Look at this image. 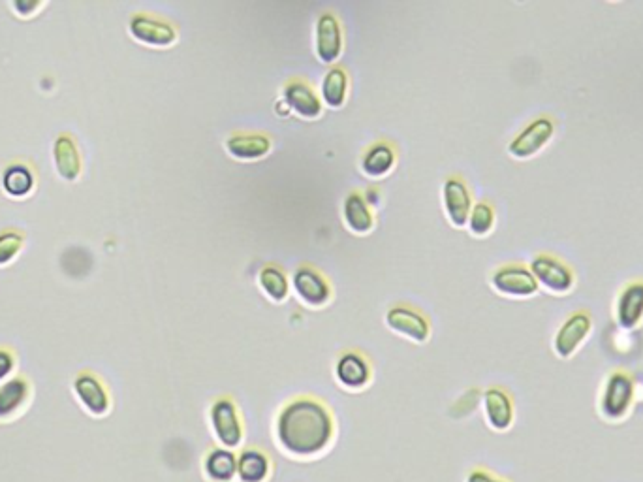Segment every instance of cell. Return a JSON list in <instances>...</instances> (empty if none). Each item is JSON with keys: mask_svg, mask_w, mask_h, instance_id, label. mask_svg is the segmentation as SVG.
<instances>
[{"mask_svg": "<svg viewBox=\"0 0 643 482\" xmlns=\"http://www.w3.org/2000/svg\"><path fill=\"white\" fill-rule=\"evenodd\" d=\"M260 285L262 289L266 292L267 296L273 300V302H283L284 298L288 296L290 292V285H288V277L284 274L281 268L277 266H266L262 268L260 272Z\"/></svg>", "mask_w": 643, "mask_h": 482, "instance_id": "4316f807", "label": "cell"}, {"mask_svg": "<svg viewBox=\"0 0 643 482\" xmlns=\"http://www.w3.org/2000/svg\"><path fill=\"white\" fill-rule=\"evenodd\" d=\"M284 104L294 112L314 119L322 113V100L313 87L303 80H288L283 89Z\"/></svg>", "mask_w": 643, "mask_h": 482, "instance_id": "d6986e66", "label": "cell"}, {"mask_svg": "<svg viewBox=\"0 0 643 482\" xmlns=\"http://www.w3.org/2000/svg\"><path fill=\"white\" fill-rule=\"evenodd\" d=\"M495 225V209L487 202H478L472 206L471 217H469V228L476 236H486Z\"/></svg>", "mask_w": 643, "mask_h": 482, "instance_id": "83f0119b", "label": "cell"}, {"mask_svg": "<svg viewBox=\"0 0 643 482\" xmlns=\"http://www.w3.org/2000/svg\"><path fill=\"white\" fill-rule=\"evenodd\" d=\"M337 422L328 403L309 394L284 403L275 418V445L296 462H314L330 452Z\"/></svg>", "mask_w": 643, "mask_h": 482, "instance_id": "6da1fadb", "label": "cell"}, {"mask_svg": "<svg viewBox=\"0 0 643 482\" xmlns=\"http://www.w3.org/2000/svg\"><path fill=\"white\" fill-rule=\"evenodd\" d=\"M395 149L388 142L371 145L361 157V170L371 177L386 176L393 168Z\"/></svg>", "mask_w": 643, "mask_h": 482, "instance_id": "cb8c5ba5", "label": "cell"}, {"mask_svg": "<svg viewBox=\"0 0 643 482\" xmlns=\"http://www.w3.org/2000/svg\"><path fill=\"white\" fill-rule=\"evenodd\" d=\"M292 285L299 298L311 306H322L330 300L331 289L326 277L311 266H299L292 275Z\"/></svg>", "mask_w": 643, "mask_h": 482, "instance_id": "2e32d148", "label": "cell"}, {"mask_svg": "<svg viewBox=\"0 0 643 482\" xmlns=\"http://www.w3.org/2000/svg\"><path fill=\"white\" fill-rule=\"evenodd\" d=\"M343 215H345L346 225L358 234L369 232L375 223L371 206L367 204L365 196H361L360 193H350L346 196Z\"/></svg>", "mask_w": 643, "mask_h": 482, "instance_id": "603a6c76", "label": "cell"}, {"mask_svg": "<svg viewBox=\"0 0 643 482\" xmlns=\"http://www.w3.org/2000/svg\"><path fill=\"white\" fill-rule=\"evenodd\" d=\"M643 319V281H632L617 298V322L625 330H634Z\"/></svg>", "mask_w": 643, "mask_h": 482, "instance_id": "ffe728a7", "label": "cell"}, {"mask_svg": "<svg viewBox=\"0 0 643 482\" xmlns=\"http://www.w3.org/2000/svg\"><path fill=\"white\" fill-rule=\"evenodd\" d=\"M491 283L502 294L518 298L533 296L540 287L533 272L521 264H506L497 268L491 275Z\"/></svg>", "mask_w": 643, "mask_h": 482, "instance_id": "ba28073f", "label": "cell"}, {"mask_svg": "<svg viewBox=\"0 0 643 482\" xmlns=\"http://www.w3.org/2000/svg\"><path fill=\"white\" fill-rule=\"evenodd\" d=\"M484 415L487 426L495 432H508L514 426V400L502 386H489L484 392Z\"/></svg>", "mask_w": 643, "mask_h": 482, "instance_id": "7c38bea8", "label": "cell"}, {"mask_svg": "<svg viewBox=\"0 0 643 482\" xmlns=\"http://www.w3.org/2000/svg\"><path fill=\"white\" fill-rule=\"evenodd\" d=\"M53 157H55V166H57V172L61 174V177H64L66 181L78 179L81 174V157H79L78 145L68 134H63L55 140Z\"/></svg>", "mask_w": 643, "mask_h": 482, "instance_id": "7402d4cb", "label": "cell"}, {"mask_svg": "<svg viewBox=\"0 0 643 482\" xmlns=\"http://www.w3.org/2000/svg\"><path fill=\"white\" fill-rule=\"evenodd\" d=\"M465 482H512V481H510V479H506V477H502V475H499V473H495V471H491V469H487V467L476 466V467H472V469H469V471H467V475H465Z\"/></svg>", "mask_w": 643, "mask_h": 482, "instance_id": "f546056e", "label": "cell"}, {"mask_svg": "<svg viewBox=\"0 0 643 482\" xmlns=\"http://www.w3.org/2000/svg\"><path fill=\"white\" fill-rule=\"evenodd\" d=\"M74 394L78 396L83 409L93 417H106L111 411L108 386L91 371H83L74 379Z\"/></svg>", "mask_w": 643, "mask_h": 482, "instance_id": "5b68a950", "label": "cell"}, {"mask_svg": "<svg viewBox=\"0 0 643 482\" xmlns=\"http://www.w3.org/2000/svg\"><path fill=\"white\" fill-rule=\"evenodd\" d=\"M553 132L555 123L549 117H536L514 136V140L508 144V151L516 159H529L548 144Z\"/></svg>", "mask_w": 643, "mask_h": 482, "instance_id": "8992f818", "label": "cell"}, {"mask_svg": "<svg viewBox=\"0 0 643 482\" xmlns=\"http://www.w3.org/2000/svg\"><path fill=\"white\" fill-rule=\"evenodd\" d=\"M202 477L205 482H236L237 452L224 447H211L202 456Z\"/></svg>", "mask_w": 643, "mask_h": 482, "instance_id": "e0dca14e", "label": "cell"}, {"mask_svg": "<svg viewBox=\"0 0 643 482\" xmlns=\"http://www.w3.org/2000/svg\"><path fill=\"white\" fill-rule=\"evenodd\" d=\"M591 328H593V321L587 311H576L570 317H566V321L559 326L553 339L555 353L561 358H570L580 349L581 343L589 336Z\"/></svg>", "mask_w": 643, "mask_h": 482, "instance_id": "9c48e42d", "label": "cell"}, {"mask_svg": "<svg viewBox=\"0 0 643 482\" xmlns=\"http://www.w3.org/2000/svg\"><path fill=\"white\" fill-rule=\"evenodd\" d=\"M538 285H544L551 292H568L574 285V272L566 266L563 260L553 255H536L531 262V268Z\"/></svg>", "mask_w": 643, "mask_h": 482, "instance_id": "30bf717a", "label": "cell"}, {"mask_svg": "<svg viewBox=\"0 0 643 482\" xmlns=\"http://www.w3.org/2000/svg\"><path fill=\"white\" fill-rule=\"evenodd\" d=\"M314 49L320 63L331 65L341 57L343 51V29L339 17L331 12H324L316 19L314 25Z\"/></svg>", "mask_w": 643, "mask_h": 482, "instance_id": "277c9868", "label": "cell"}, {"mask_svg": "<svg viewBox=\"0 0 643 482\" xmlns=\"http://www.w3.org/2000/svg\"><path fill=\"white\" fill-rule=\"evenodd\" d=\"M335 379L345 390L360 392L373 381L371 362L358 351H345L335 362Z\"/></svg>", "mask_w": 643, "mask_h": 482, "instance_id": "52a82bcc", "label": "cell"}, {"mask_svg": "<svg viewBox=\"0 0 643 482\" xmlns=\"http://www.w3.org/2000/svg\"><path fill=\"white\" fill-rule=\"evenodd\" d=\"M348 95V74L341 66H331L322 81V98L326 106L341 108Z\"/></svg>", "mask_w": 643, "mask_h": 482, "instance_id": "d4e9b609", "label": "cell"}, {"mask_svg": "<svg viewBox=\"0 0 643 482\" xmlns=\"http://www.w3.org/2000/svg\"><path fill=\"white\" fill-rule=\"evenodd\" d=\"M365 200H367V204H369V206H371V204H377L378 202L377 189H367V193H365Z\"/></svg>", "mask_w": 643, "mask_h": 482, "instance_id": "1f68e13d", "label": "cell"}, {"mask_svg": "<svg viewBox=\"0 0 643 482\" xmlns=\"http://www.w3.org/2000/svg\"><path fill=\"white\" fill-rule=\"evenodd\" d=\"M2 185L6 189V193L12 196H27L31 193L32 185H34V176L31 170L23 164H12L6 168L4 176H2Z\"/></svg>", "mask_w": 643, "mask_h": 482, "instance_id": "484cf974", "label": "cell"}, {"mask_svg": "<svg viewBox=\"0 0 643 482\" xmlns=\"http://www.w3.org/2000/svg\"><path fill=\"white\" fill-rule=\"evenodd\" d=\"M386 324L393 332L412 339L416 343H424L429 338L431 326L424 315L410 306H393L386 313Z\"/></svg>", "mask_w": 643, "mask_h": 482, "instance_id": "5bb4252c", "label": "cell"}, {"mask_svg": "<svg viewBox=\"0 0 643 482\" xmlns=\"http://www.w3.org/2000/svg\"><path fill=\"white\" fill-rule=\"evenodd\" d=\"M636 383L625 370L610 371L600 394V413L608 422H621L634 407Z\"/></svg>", "mask_w": 643, "mask_h": 482, "instance_id": "3957f363", "label": "cell"}, {"mask_svg": "<svg viewBox=\"0 0 643 482\" xmlns=\"http://www.w3.org/2000/svg\"><path fill=\"white\" fill-rule=\"evenodd\" d=\"M209 426L219 447L234 452L241 449L245 441V420L232 396H219L213 400L209 407Z\"/></svg>", "mask_w": 643, "mask_h": 482, "instance_id": "7a4b0ae2", "label": "cell"}, {"mask_svg": "<svg viewBox=\"0 0 643 482\" xmlns=\"http://www.w3.org/2000/svg\"><path fill=\"white\" fill-rule=\"evenodd\" d=\"M271 140L260 132H237L226 140V151L241 161H256L266 157Z\"/></svg>", "mask_w": 643, "mask_h": 482, "instance_id": "44dd1931", "label": "cell"}, {"mask_svg": "<svg viewBox=\"0 0 643 482\" xmlns=\"http://www.w3.org/2000/svg\"><path fill=\"white\" fill-rule=\"evenodd\" d=\"M23 234L19 230H4L0 232V264H8L17 257L23 247Z\"/></svg>", "mask_w": 643, "mask_h": 482, "instance_id": "f1b7e54d", "label": "cell"}, {"mask_svg": "<svg viewBox=\"0 0 643 482\" xmlns=\"http://www.w3.org/2000/svg\"><path fill=\"white\" fill-rule=\"evenodd\" d=\"M275 475L273 458L260 447H245L237 452L236 482H271Z\"/></svg>", "mask_w": 643, "mask_h": 482, "instance_id": "4fadbf2b", "label": "cell"}, {"mask_svg": "<svg viewBox=\"0 0 643 482\" xmlns=\"http://www.w3.org/2000/svg\"><path fill=\"white\" fill-rule=\"evenodd\" d=\"M32 386L25 377H14L0 386V422L16 420L31 402Z\"/></svg>", "mask_w": 643, "mask_h": 482, "instance_id": "ac0fdd59", "label": "cell"}, {"mask_svg": "<svg viewBox=\"0 0 643 482\" xmlns=\"http://www.w3.org/2000/svg\"><path fill=\"white\" fill-rule=\"evenodd\" d=\"M130 34L147 46H157V48H166L177 40V31L172 23L160 19V17L151 16V14H136L128 23Z\"/></svg>", "mask_w": 643, "mask_h": 482, "instance_id": "8fae6325", "label": "cell"}, {"mask_svg": "<svg viewBox=\"0 0 643 482\" xmlns=\"http://www.w3.org/2000/svg\"><path fill=\"white\" fill-rule=\"evenodd\" d=\"M442 198L446 215L452 221V225H467L471 217L472 198L465 181L461 177H448L442 187Z\"/></svg>", "mask_w": 643, "mask_h": 482, "instance_id": "9a60e30c", "label": "cell"}, {"mask_svg": "<svg viewBox=\"0 0 643 482\" xmlns=\"http://www.w3.org/2000/svg\"><path fill=\"white\" fill-rule=\"evenodd\" d=\"M16 370V356L8 349H0V381L8 379Z\"/></svg>", "mask_w": 643, "mask_h": 482, "instance_id": "4dcf8cb0", "label": "cell"}]
</instances>
